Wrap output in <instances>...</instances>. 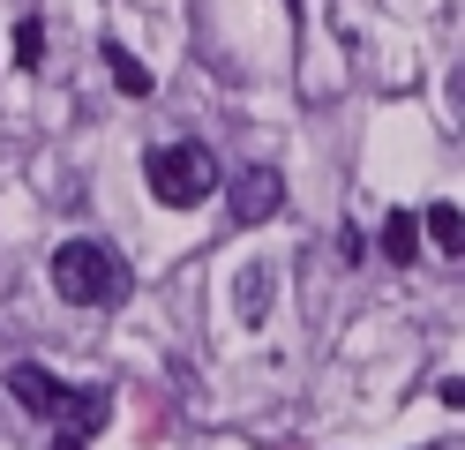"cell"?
<instances>
[{"label": "cell", "mask_w": 465, "mask_h": 450, "mask_svg": "<svg viewBox=\"0 0 465 450\" xmlns=\"http://www.w3.org/2000/svg\"><path fill=\"white\" fill-rule=\"evenodd\" d=\"M53 293L68 308H121L135 293V278L105 240H68V248H53Z\"/></svg>", "instance_id": "6da1fadb"}, {"label": "cell", "mask_w": 465, "mask_h": 450, "mask_svg": "<svg viewBox=\"0 0 465 450\" xmlns=\"http://www.w3.org/2000/svg\"><path fill=\"white\" fill-rule=\"evenodd\" d=\"M143 180H151V195L165 210H195L203 195H218V150H203V143H158V150H143Z\"/></svg>", "instance_id": "7a4b0ae2"}, {"label": "cell", "mask_w": 465, "mask_h": 450, "mask_svg": "<svg viewBox=\"0 0 465 450\" xmlns=\"http://www.w3.org/2000/svg\"><path fill=\"white\" fill-rule=\"evenodd\" d=\"M225 210H232V225H263L271 210H285V173H278V165H248V173H232Z\"/></svg>", "instance_id": "3957f363"}, {"label": "cell", "mask_w": 465, "mask_h": 450, "mask_svg": "<svg viewBox=\"0 0 465 450\" xmlns=\"http://www.w3.org/2000/svg\"><path fill=\"white\" fill-rule=\"evenodd\" d=\"M61 375H53V368H38V360H15V368H8V398L23 405V413H38V420H53V413H61Z\"/></svg>", "instance_id": "277c9868"}, {"label": "cell", "mask_w": 465, "mask_h": 450, "mask_svg": "<svg viewBox=\"0 0 465 450\" xmlns=\"http://www.w3.org/2000/svg\"><path fill=\"white\" fill-rule=\"evenodd\" d=\"M61 428H75V435H91V428H105L113 420V390H61Z\"/></svg>", "instance_id": "5b68a950"}, {"label": "cell", "mask_w": 465, "mask_h": 450, "mask_svg": "<svg viewBox=\"0 0 465 450\" xmlns=\"http://www.w3.org/2000/svg\"><path fill=\"white\" fill-rule=\"evenodd\" d=\"M98 53H105V75L121 83V98H151V68H143V60H135V53L121 45V38H105Z\"/></svg>", "instance_id": "8992f818"}, {"label": "cell", "mask_w": 465, "mask_h": 450, "mask_svg": "<svg viewBox=\"0 0 465 450\" xmlns=\"http://www.w3.org/2000/svg\"><path fill=\"white\" fill-rule=\"evenodd\" d=\"M383 255H391L398 270H413V255H420V210H391V225H383Z\"/></svg>", "instance_id": "52a82bcc"}, {"label": "cell", "mask_w": 465, "mask_h": 450, "mask_svg": "<svg viewBox=\"0 0 465 450\" xmlns=\"http://www.w3.org/2000/svg\"><path fill=\"white\" fill-rule=\"evenodd\" d=\"M420 225H428V240H435L443 255H465V210H458V203H428Z\"/></svg>", "instance_id": "ba28073f"}, {"label": "cell", "mask_w": 465, "mask_h": 450, "mask_svg": "<svg viewBox=\"0 0 465 450\" xmlns=\"http://www.w3.org/2000/svg\"><path fill=\"white\" fill-rule=\"evenodd\" d=\"M271 308V263H241V323L255 330Z\"/></svg>", "instance_id": "9c48e42d"}, {"label": "cell", "mask_w": 465, "mask_h": 450, "mask_svg": "<svg viewBox=\"0 0 465 450\" xmlns=\"http://www.w3.org/2000/svg\"><path fill=\"white\" fill-rule=\"evenodd\" d=\"M38 60H45V23L23 15V23H15V68H38Z\"/></svg>", "instance_id": "30bf717a"}, {"label": "cell", "mask_w": 465, "mask_h": 450, "mask_svg": "<svg viewBox=\"0 0 465 450\" xmlns=\"http://www.w3.org/2000/svg\"><path fill=\"white\" fill-rule=\"evenodd\" d=\"M45 450H83V435H75V428H61V435H53Z\"/></svg>", "instance_id": "8fae6325"}]
</instances>
